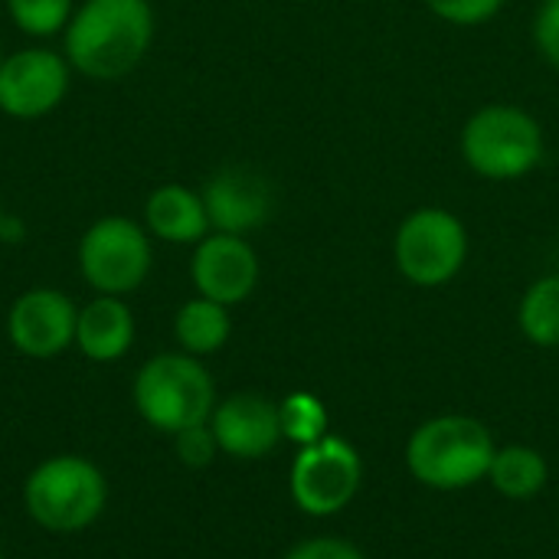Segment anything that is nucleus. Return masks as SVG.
I'll list each match as a JSON object with an SVG mask.
<instances>
[{
  "label": "nucleus",
  "instance_id": "obj_12",
  "mask_svg": "<svg viewBox=\"0 0 559 559\" xmlns=\"http://www.w3.org/2000/svg\"><path fill=\"white\" fill-rule=\"evenodd\" d=\"M210 429L216 436L219 452L239 462H259L285 439L278 403L262 393H233L216 403Z\"/></svg>",
  "mask_w": 559,
  "mask_h": 559
},
{
  "label": "nucleus",
  "instance_id": "obj_22",
  "mask_svg": "<svg viewBox=\"0 0 559 559\" xmlns=\"http://www.w3.org/2000/svg\"><path fill=\"white\" fill-rule=\"evenodd\" d=\"M174 449H177V459H180L187 468H206V465H213V459H216V452H219L210 423L177 432V436H174Z\"/></svg>",
  "mask_w": 559,
  "mask_h": 559
},
{
  "label": "nucleus",
  "instance_id": "obj_11",
  "mask_svg": "<svg viewBox=\"0 0 559 559\" xmlns=\"http://www.w3.org/2000/svg\"><path fill=\"white\" fill-rule=\"evenodd\" d=\"M259 255L246 242V236H229V233H210L193 246L190 259V278L197 295L219 301L226 308L242 305L255 285H259Z\"/></svg>",
  "mask_w": 559,
  "mask_h": 559
},
{
  "label": "nucleus",
  "instance_id": "obj_6",
  "mask_svg": "<svg viewBox=\"0 0 559 559\" xmlns=\"http://www.w3.org/2000/svg\"><path fill=\"white\" fill-rule=\"evenodd\" d=\"M468 259L465 223L442 206L413 210L393 236V262L416 288L449 285Z\"/></svg>",
  "mask_w": 559,
  "mask_h": 559
},
{
  "label": "nucleus",
  "instance_id": "obj_3",
  "mask_svg": "<svg viewBox=\"0 0 559 559\" xmlns=\"http://www.w3.org/2000/svg\"><path fill=\"white\" fill-rule=\"evenodd\" d=\"M134 406L141 419L167 436L210 423L216 409V383L193 354H157L134 373Z\"/></svg>",
  "mask_w": 559,
  "mask_h": 559
},
{
  "label": "nucleus",
  "instance_id": "obj_18",
  "mask_svg": "<svg viewBox=\"0 0 559 559\" xmlns=\"http://www.w3.org/2000/svg\"><path fill=\"white\" fill-rule=\"evenodd\" d=\"M518 324L534 347H559V275H544L524 292Z\"/></svg>",
  "mask_w": 559,
  "mask_h": 559
},
{
  "label": "nucleus",
  "instance_id": "obj_9",
  "mask_svg": "<svg viewBox=\"0 0 559 559\" xmlns=\"http://www.w3.org/2000/svg\"><path fill=\"white\" fill-rule=\"evenodd\" d=\"M72 66L62 52L29 46L0 62V111L16 121H36L56 111L69 92Z\"/></svg>",
  "mask_w": 559,
  "mask_h": 559
},
{
  "label": "nucleus",
  "instance_id": "obj_23",
  "mask_svg": "<svg viewBox=\"0 0 559 559\" xmlns=\"http://www.w3.org/2000/svg\"><path fill=\"white\" fill-rule=\"evenodd\" d=\"M534 39L544 59L559 69V0H540L537 20H534Z\"/></svg>",
  "mask_w": 559,
  "mask_h": 559
},
{
  "label": "nucleus",
  "instance_id": "obj_24",
  "mask_svg": "<svg viewBox=\"0 0 559 559\" xmlns=\"http://www.w3.org/2000/svg\"><path fill=\"white\" fill-rule=\"evenodd\" d=\"M285 559H367L350 540L341 537H308L301 544H295Z\"/></svg>",
  "mask_w": 559,
  "mask_h": 559
},
{
  "label": "nucleus",
  "instance_id": "obj_5",
  "mask_svg": "<svg viewBox=\"0 0 559 559\" xmlns=\"http://www.w3.org/2000/svg\"><path fill=\"white\" fill-rule=\"evenodd\" d=\"M462 157L485 180H518L544 160V128L518 105H485L462 128Z\"/></svg>",
  "mask_w": 559,
  "mask_h": 559
},
{
  "label": "nucleus",
  "instance_id": "obj_8",
  "mask_svg": "<svg viewBox=\"0 0 559 559\" xmlns=\"http://www.w3.org/2000/svg\"><path fill=\"white\" fill-rule=\"evenodd\" d=\"M360 485H364L360 452L347 439L331 432L311 445H301L288 472L292 501L308 518L341 514L357 498Z\"/></svg>",
  "mask_w": 559,
  "mask_h": 559
},
{
  "label": "nucleus",
  "instance_id": "obj_10",
  "mask_svg": "<svg viewBox=\"0 0 559 559\" xmlns=\"http://www.w3.org/2000/svg\"><path fill=\"white\" fill-rule=\"evenodd\" d=\"M75 301L59 288H29L7 311V337L29 360H52L75 344Z\"/></svg>",
  "mask_w": 559,
  "mask_h": 559
},
{
  "label": "nucleus",
  "instance_id": "obj_13",
  "mask_svg": "<svg viewBox=\"0 0 559 559\" xmlns=\"http://www.w3.org/2000/svg\"><path fill=\"white\" fill-rule=\"evenodd\" d=\"M203 206L213 233L246 236L272 216V187L249 167H223L203 187Z\"/></svg>",
  "mask_w": 559,
  "mask_h": 559
},
{
  "label": "nucleus",
  "instance_id": "obj_4",
  "mask_svg": "<svg viewBox=\"0 0 559 559\" xmlns=\"http://www.w3.org/2000/svg\"><path fill=\"white\" fill-rule=\"evenodd\" d=\"M108 504V481L85 455H52L39 462L23 485V508L49 534H79L92 527Z\"/></svg>",
  "mask_w": 559,
  "mask_h": 559
},
{
  "label": "nucleus",
  "instance_id": "obj_7",
  "mask_svg": "<svg viewBox=\"0 0 559 559\" xmlns=\"http://www.w3.org/2000/svg\"><path fill=\"white\" fill-rule=\"evenodd\" d=\"M79 272L95 295L124 298L144 285L154 265L151 233L128 216H102L79 239Z\"/></svg>",
  "mask_w": 559,
  "mask_h": 559
},
{
  "label": "nucleus",
  "instance_id": "obj_15",
  "mask_svg": "<svg viewBox=\"0 0 559 559\" xmlns=\"http://www.w3.org/2000/svg\"><path fill=\"white\" fill-rule=\"evenodd\" d=\"M144 229L170 246H197L213 233L203 197L180 183H164L144 200Z\"/></svg>",
  "mask_w": 559,
  "mask_h": 559
},
{
  "label": "nucleus",
  "instance_id": "obj_17",
  "mask_svg": "<svg viewBox=\"0 0 559 559\" xmlns=\"http://www.w3.org/2000/svg\"><path fill=\"white\" fill-rule=\"evenodd\" d=\"M488 481L501 498L531 501L547 488L550 468H547V459L537 449H531V445H504L491 459Z\"/></svg>",
  "mask_w": 559,
  "mask_h": 559
},
{
  "label": "nucleus",
  "instance_id": "obj_2",
  "mask_svg": "<svg viewBox=\"0 0 559 559\" xmlns=\"http://www.w3.org/2000/svg\"><path fill=\"white\" fill-rule=\"evenodd\" d=\"M498 445L472 416H436L416 426L406 442L409 475L432 491H465L488 478Z\"/></svg>",
  "mask_w": 559,
  "mask_h": 559
},
{
  "label": "nucleus",
  "instance_id": "obj_19",
  "mask_svg": "<svg viewBox=\"0 0 559 559\" xmlns=\"http://www.w3.org/2000/svg\"><path fill=\"white\" fill-rule=\"evenodd\" d=\"M282 436L298 445H311L328 436V409L314 393H292L278 403Z\"/></svg>",
  "mask_w": 559,
  "mask_h": 559
},
{
  "label": "nucleus",
  "instance_id": "obj_25",
  "mask_svg": "<svg viewBox=\"0 0 559 559\" xmlns=\"http://www.w3.org/2000/svg\"><path fill=\"white\" fill-rule=\"evenodd\" d=\"M26 236V226H23V219H16V216H10L7 213V219H3V229H0V242H20Z\"/></svg>",
  "mask_w": 559,
  "mask_h": 559
},
{
  "label": "nucleus",
  "instance_id": "obj_21",
  "mask_svg": "<svg viewBox=\"0 0 559 559\" xmlns=\"http://www.w3.org/2000/svg\"><path fill=\"white\" fill-rule=\"evenodd\" d=\"M426 7L452 26H481L498 16L504 0H426Z\"/></svg>",
  "mask_w": 559,
  "mask_h": 559
},
{
  "label": "nucleus",
  "instance_id": "obj_26",
  "mask_svg": "<svg viewBox=\"0 0 559 559\" xmlns=\"http://www.w3.org/2000/svg\"><path fill=\"white\" fill-rule=\"evenodd\" d=\"M3 219H7V210H3V203H0V229H3Z\"/></svg>",
  "mask_w": 559,
  "mask_h": 559
},
{
  "label": "nucleus",
  "instance_id": "obj_20",
  "mask_svg": "<svg viewBox=\"0 0 559 559\" xmlns=\"http://www.w3.org/2000/svg\"><path fill=\"white\" fill-rule=\"evenodd\" d=\"M7 10L20 33L46 39L69 26L75 0H7Z\"/></svg>",
  "mask_w": 559,
  "mask_h": 559
},
{
  "label": "nucleus",
  "instance_id": "obj_1",
  "mask_svg": "<svg viewBox=\"0 0 559 559\" xmlns=\"http://www.w3.org/2000/svg\"><path fill=\"white\" fill-rule=\"evenodd\" d=\"M154 43L151 0H82L62 29V56L92 82H118Z\"/></svg>",
  "mask_w": 559,
  "mask_h": 559
},
{
  "label": "nucleus",
  "instance_id": "obj_27",
  "mask_svg": "<svg viewBox=\"0 0 559 559\" xmlns=\"http://www.w3.org/2000/svg\"><path fill=\"white\" fill-rule=\"evenodd\" d=\"M0 62H3V52H0Z\"/></svg>",
  "mask_w": 559,
  "mask_h": 559
},
{
  "label": "nucleus",
  "instance_id": "obj_16",
  "mask_svg": "<svg viewBox=\"0 0 559 559\" xmlns=\"http://www.w3.org/2000/svg\"><path fill=\"white\" fill-rule=\"evenodd\" d=\"M229 334H233L229 308L219 301H210L203 295L180 305V311L174 318V337H177L180 350L193 354V357H210V354L223 350Z\"/></svg>",
  "mask_w": 559,
  "mask_h": 559
},
{
  "label": "nucleus",
  "instance_id": "obj_14",
  "mask_svg": "<svg viewBox=\"0 0 559 559\" xmlns=\"http://www.w3.org/2000/svg\"><path fill=\"white\" fill-rule=\"evenodd\" d=\"M134 344V314L124 298L95 295L79 308L75 321V347L92 364H115Z\"/></svg>",
  "mask_w": 559,
  "mask_h": 559
}]
</instances>
